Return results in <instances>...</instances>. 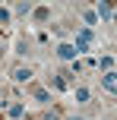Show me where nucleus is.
<instances>
[{"mask_svg":"<svg viewBox=\"0 0 117 120\" xmlns=\"http://www.w3.org/2000/svg\"><path fill=\"white\" fill-rule=\"evenodd\" d=\"M105 89L108 92H117V73H108V76H105Z\"/></svg>","mask_w":117,"mask_h":120,"instance_id":"f257e3e1","label":"nucleus"},{"mask_svg":"<svg viewBox=\"0 0 117 120\" xmlns=\"http://www.w3.org/2000/svg\"><path fill=\"white\" fill-rule=\"evenodd\" d=\"M60 57H63V60H70V57H76V51L70 48V44H63V48H60Z\"/></svg>","mask_w":117,"mask_h":120,"instance_id":"f03ea898","label":"nucleus"},{"mask_svg":"<svg viewBox=\"0 0 117 120\" xmlns=\"http://www.w3.org/2000/svg\"><path fill=\"white\" fill-rule=\"evenodd\" d=\"M98 16H105V19L111 16V3H98Z\"/></svg>","mask_w":117,"mask_h":120,"instance_id":"7ed1b4c3","label":"nucleus"},{"mask_svg":"<svg viewBox=\"0 0 117 120\" xmlns=\"http://www.w3.org/2000/svg\"><path fill=\"white\" fill-rule=\"evenodd\" d=\"M13 76H16L19 82H25V79H32V73H29V70H16V73H13Z\"/></svg>","mask_w":117,"mask_h":120,"instance_id":"20e7f679","label":"nucleus"}]
</instances>
